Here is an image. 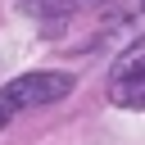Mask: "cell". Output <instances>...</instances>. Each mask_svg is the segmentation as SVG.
I'll list each match as a JSON object with an SVG mask.
<instances>
[{
  "label": "cell",
  "mask_w": 145,
  "mask_h": 145,
  "mask_svg": "<svg viewBox=\"0 0 145 145\" xmlns=\"http://www.w3.org/2000/svg\"><path fill=\"white\" fill-rule=\"evenodd\" d=\"M140 9H145V0H140Z\"/></svg>",
  "instance_id": "4"
},
{
  "label": "cell",
  "mask_w": 145,
  "mask_h": 145,
  "mask_svg": "<svg viewBox=\"0 0 145 145\" xmlns=\"http://www.w3.org/2000/svg\"><path fill=\"white\" fill-rule=\"evenodd\" d=\"M109 100L118 109H145V36L118 54L109 72Z\"/></svg>",
  "instance_id": "2"
},
{
  "label": "cell",
  "mask_w": 145,
  "mask_h": 145,
  "mask_svg": "<svg viewBox=\"0 0 145 145\" xmlns=\"http://www.w3.org/2000/svg\"><path fill=\"white\" fill-rule=\"evenodd\" d=\"M72 91V77L68 72H23L14 77L9 86H0V131L23 113V109H36V104H54Z\"/></svg>",
  "instance_id": "1"
},
{
  "label": "cell",
  "mask_w": 145,
  "mask_h": 145,
  "mask_svg": "<svg viewBox=\"0 0 145 145\" xmlns=\"http://www.w3.org/2000/svg\"><path fill=\"white\" fill-rule=\"evenodd\" d=\"M100 5H109V0H23V9H27L45 32H59L72 14H82V9H100Z\"/></svg>",
  "instance_id": "3"
}]
</instances>
